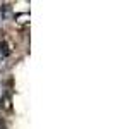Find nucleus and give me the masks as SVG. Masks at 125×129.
<instances>
[{
  "mask_svg": "<svg viewBox=\"0 0 125 129\" xmlns=\"http://www.w3.org/2000/svg\"><path fill=\"white\" fill-rule=\"evenodd\" d=\"M10 55V48H9V45L5 43V41H0V62L2 60H5L7 57Z\"/></svg>",
  "mask_w": 125,
  "mask_h": 129,
  "instance_id": "obj_1",
  "label": "nucleus"
},
{
  "mask_svg": "<svg viewBox=\"0 0 125 129\" xmlns=\"http://www.w3.org/2000/svg\"><path fill=\"white\" fill-rule=\"evenodd\" d=\"M0 129H5V126H0Z\"/></svg>",
  "mask_w": 125,
  "mask_h": 129,
  "instance_id": "obj_2",
  "label": "nucleus"
}]
</instances>
